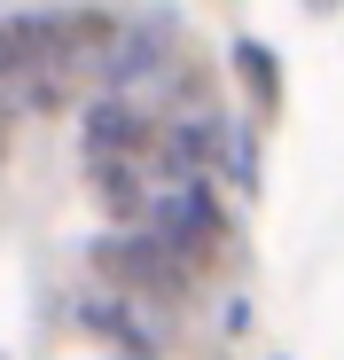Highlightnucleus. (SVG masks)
<instances>
[{
	"mask_svg": "<svg viewBox=\"0 0 344 360\" xmlns=\"http://www.w3.org/2000/svg\"><path fill=\"white\" fill-rule=\"evenodd\" d=\"M305 8H336V0H305Z\"/></svg>",
	"mask_w": 344,
	"mask_h": 360,
	"instance_id": "nucleus-7",
	"label": "nucleus"
},
{
	"mask_svg": "<svg viewBox=\"0 0 344 360\" xmlns=\"http://www.w3.org/2000/svg\"><path fill=\"white\" fill-rule=\"evenodd\" d=\"M172 55H180V39H172V16H149V24H110V47H102V79L110 94H141L172 71Z\"/></svg>",
	"mask_w": 344,
	"mask_h": 360,
	"instance_id": "nucleus-4",
	"label": "nucleus"
},
{
	"mask_svg": "<svg viewBox=\"0 0 344 360\" xmlns=\"http://www.w3.org/2000/svg\"><path fill=\"white\" fill-rule=\"evenodd\" d=\"M235 79H243V94H251L258 117L282 110V55H274L266 39H235Z\"/></svg>",
	"mask_w": 344,
	"mask_h": 360,
	"instance_id": "nucleus-5",
	"label": "nucleus"
},
{
	"mask_svg": "<svg viewBox=\"0 0 344 360\" xmlns=\"http://www.w3.org/2000/svg\"><path fill=\"white\" fill-rule=\"evenodd\" d=\"M274 360H290V352H274Z\"/></svg>",
	"mask_w": 344,
	"mask_h": 360,
	"instance_id": "nucleus-8",
	"label": "nucleus"
},
{
	"mask_svg": "<svg viewBox=\"0 0 344 360\" xmlns=\"http://www.w3.org/2000/svg\"><path fill=\"white\" fill-rule=\"evenodd\" d=\"M219 165H227V180L251 196V188H258V134H251V126H219Z\"/></svg>",
	"mask_w": 344,
	"mask_h": 360,
	"instance_id": "nucleus-6",
	"label": "nucleus"
},
{
	"mask_svg": "<svg viewBox=\"0 0 344 360\" xmlns=\"http://www.w3.org/2000/svg\"><path fill=\"white\" fill-rule=\"evenodd\" d=\"M94 266L118 282V297H126L133 314H180L188 297H196V274H188L180 259L157 243V227H149V219L118 227V235H110V243L94 251Z\"/></svg>",
	"mask_w": 344,
	"mask_h": 360,
	"instance_id": "nucleus-3",
	"label": "nucleus"
},
{
	"mask_svg": "<svg viewBox=\"0 0 344 360\" xmlns=\"http://www.w3.org/2000/svg\"><path fill=\"white\" fill-rule=\"evenodd\" d=\"M149 227H157V243L180 259L196 282H204V274H219V266H235V251H243L235 212L219 204L211 172H204V180H172V188L149 204Z\"/></svg>",
	"mask_w": 344,
	"mask_h": 360,
	"instance_id": "nucleus-2",
	"label": "nucleus"
},
{
	"mask_svg": "<svg viewBox=\"0 0 344 360\" xmlns=\"http://www.w3.org/2000/svg\"><path fill=\"white\" fill-rule=\"evenodd\" d=\"M79 141H86V180H94V196L118 212V227H133V219L149 212V180H141V165L157 157V126L141 117L133 94H94Z\"/></svg>",
	"mask_w": 344,
	"mask_h": 360,
	"instance_id": "nucleus-1",
	"label": "nucleus"
}]
</instances>
